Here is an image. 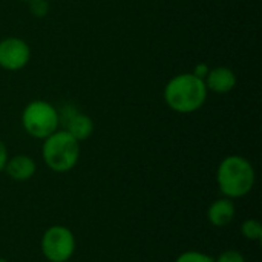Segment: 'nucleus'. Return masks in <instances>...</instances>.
I'll use <instances>...</instances> for the list:
<instances>
[{"mask_svg":"<svg viewBox=\"0 0 262 262\" xmlns=\"http://www.w3.org/2000/svg\"><path fill=\"white\" fill-rule=\"evenodd\" d=\"M207 92L204 80L195 77L192 72H184L167 81L164 86V101L178 114H192L203 107Z\"/></svg>","mask_w":262,"mask_h":262,"instance_id":"f257e3e1","label":"nucleus"},{"mask_svg":"<svg viewBox=\"0 0 262 262\" xmlns=\"http://www.w3.org/2000/svg\"><path fill=\"white\" fill-rule=\"evenodd\" d=\"M256 173L252 163L241 155L226 157L216 170V183L226 198H243L255 186Z\"/></svg>","mask_w":262,"mask_h":262,"instance_id":"f03ea898","label":"nucleus"},{"mask_svg":"<svg viewBox=\"0 0 262 262\" xmlns=\"http://www.w3.org/2000/svg\"><path fill=\"white\" fill-rule=\"evenodd\" d=\"M41 157L45 164L57 172L64 173L72 170L80 158V143L66 130H55L43 140Z\"/></svg>","mask_w":262,"mask_h":262,"instance_id":"7ed1b4c3","label":"nucleus"},{"mask_svg":"<svg viewBox=\"0 0 262 262\" xmlns=\"http://www.w3.org/2000/svg\"><path fill=\"white\" fill-rule=\"evenodd\" d=\"M21 124L28 135L37 140H45L60 127L58 111L45 100L28 103L21 112Z\"/></svg>","mask_w":262,"mask_h":262,"instance_id":"20e7f679","label":"nucleus"},{"mask_svg":"<svg viewBox=\"0 0 262 262\" xmlns=\"http://www.w3.org/2000/svg\"><path fill=\"white\" fill-rule=\"evenodd\" d=\"M75 252V236L64 226L49 227L41 238V253L49 262H68Z\"/></svg>","mask_w":262,"mask_h":262,"instance_id":"39448f33","label":"nucleus"},{"mask_svg":"<svg viewBox=\"0 0 262 262\" xmlns=\"http://www.w3.org/2000/svg\"><path fill=\"white\" fill-rule=\"evenodd\" d=\"M31 60L29 45L18 37L0 40V68L6 71H20Z\"/></svg>","mask_w":262,"mask_h":262,"instance_id":"423d86ee","label":"nucleus"},{"mask_svg":"<svg viewBox=\"0 0 262 262\" xmlns=\"http://www.w3.org/2000/svg\"><path fill=\"white\" fill-rule=\"evenodd\" d=\"M58 120L69 135H72L78 143L88 140L94 132V121L89 115L80 112L77 107L68 104L58 111Z\"/></svg>","mask_w":262,"mask_h":262,"instance_id":"0eeeda50","label":"nucleus"},{"mask_svg":"<svg viewBox=\"0 0 262 262\" xmlns=\"http://www.w3.org/2000/svg\"><path fill=\"white\" fill-rule=\"evenodd\" d=\"M236 81V74L227 66H218L210 69L207 77L204 78L207 91H212L215 94H229L235 89Z\"/></svg>","mask_w":262,"mask_h":262,"instance_id":"6e6552de","label":"nucleus"},{"mask_svg":"<svg viewBox=\"0 0 262 262\" xmlns=\"http://www.w3.org/2000/svg\"><path fill=\"white\" fill-rule=\"evenodd\" d=\"M3 170L14 181H28L35 175L37 166L31 157L21 154V155H15L12 158H8Z\"/></svg>","mask_w":262,"mask_h":262,"instance_id":"1a4fd4ad","label":"nucleus"},{"mask_svg":"<svg viewBox=\"0 0 262 262\" xmlns=\"http://www.w3.org/2000/svg\"><path fill=\"white\" fill-rule=\"evenodd\" d=\"M236 215V207L230 198H220L213 201L207 209V220L215 227L229 226Z\"/></svg>","mask_w":262,"mask_h":262,"instance_id":"9d476101","label":"nucleus"},{"mask_svg":"<svg viewBox=\"0 0 262 262\" xmlns=\"http://www.w3.org/2000/svg\"><path fill=\"white\" fill-rule=\"evenodd\" d=\"M241 233L249 241H259L262 238V224L258 220H246L241 224Z\"/></svg>","mask_w":262,"mask_h":262,"instance_id":"9b49d317","label":"nucleus"},{"mask_svg":"<svg viewBox=\"0 0 262 262\" xmlns=\"http://www.w3.org/2000/svg\"><path fill=\"white\" fill-rule=\"evenodd\" d=\"M175 262H215V259L203 252H196V250H190V252H184L181 253Z\"/></svg>","mask_w":262,"mask_h":262,"instance_id":"f8f14e48","label":"nucleus"},{"mask_svg":"<svg viewBox=\"0 0 262 262\" xmlns=\"http://www.w3.org/2000/svg\"><path fill=\"white\" fill-rule=\"evenodd\" d=\"M29 11L34 17H46L49 12V2L48 0H29Z\"/></svg>","mask_w":262,"mask_h":262,"instance_id":"ddd939ff","label":"nucleus"},{"mask_svg":"<svg viewBox=\"0 0 262 262\" xmlns=\"http://www.w3.org/2000/svg\"><path fill=\"white\" fill-rule=\"evenodd\" d=\"M215 262H246V258L238 250H226L215 259Z\"/></svg>","mask_w":262,"mask_h":262,"instance_id":"4468645a","label":"nucleus"},{"mask_svg":"<svg viewBox=\"0 0 262 262\" xmlns=\"http://www.w3.org/2000/svg\"><path fill=\"white\" fill-rule=\"evenodd\" d=\"M209 71H210V68H209V64H207V63H198V64H195V68H193L192 74H193L195 77H198V78L204 80V78L207 77Z\"/></svg>","mask_w":262,"mask_h":262,"instance_id":"2eb2a0df","label":"nucleus"},{"mask_svg":"<svg viewBox=\"0 0 262 262\" xmlns=\"http://www.w3.org/2000/svg\"><path fill=\"white\" fill-rule=\"evenodd\" d=\"M6 161H8V149H6L5 143L0 140V172H3Z\"/></svg>","mask_w":262,"mask_h":262,"instance_id":"dca6fc26","label":"nucleus"},{"mask_svg":"<svg viewBox=\"0 0 262 262\" xmlns=\"http://www.w3.org/2000/svg\"><path fill=\"white\" fill-rule=\"evenodd\" d=\"M0 262H8L6 259H3V258H0Z\"/></svg>","mask_w":262,"mask_h":262,"instance_id":"f3484780","label":"nucleus"},{"mask_svg":"<svg viewBox=\"0 0 262 262\" xmlns=\"http://www.w3.org/2000/svg\"><path fill=\"white\" fill-rule=\"evenodd\" d=\"M20 2H29V0H20Z\"/></svg>","mask_w":262,"mask_h":262,"instance_id":"a211bd4d","label":"nucleus"}]
</instances>
